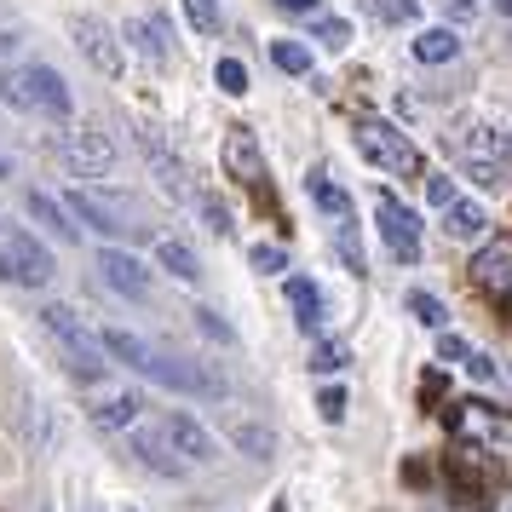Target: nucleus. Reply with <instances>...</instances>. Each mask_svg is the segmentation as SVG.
<instances>
[{"label": "nucleus", "mask_w": 512, "mask_h": 512, "mask_svg": "<svg viewBox=\"0 0 512 512\" xmlns=\"http://www.w3.org/2000/svg\"><path fill=\"white\" fill-rule=\"evenodd\" d=\"M219 432L248 455V461H271V449H277V438H271V426H259L248 409H219Z\"/></svg>", "instance_id": "4468645a"}, {"label": "nucleus", "mask_w": 512, "mask_h": 512, "mask_svg": "<svg viewBox=\"0 0 512 512\" xmlns=\"http://www.w3.org/2000/svg\"><path fill=\"white\" fill-rule=\"evenodd\" d=\"M311 35H317L323 47H334V52H340V47H346V41H351V29L340 24V18H317V29H311Z\"/></svg>", "instance_id": "2f4dec72"}, {"label": "nucleus", "mask_w": 512, "mask_h": 512, "mask_svg": "<svg viewBox=\"0 0 512 512\" xmlns=\"http://www.w3.org/2000/svg\"><path fill=\"white\" fill-rule=\"evenodd\" d=\"M52 156H58L64 173H75V179H110V167H116V144L104 139V133H93V127H70V133H58Z\"/></svg>", "instance_id": "6e6552de"}, {"label": "nucleus", "mask_w": 512, "mask_h": 512, "mask_svg": "<svg viewBox=\"0 0 512 512\" xmlns=\"http://www.w3.org/2000/svg\"><path fill=\"white\" fill-rule=\"evenodd\" d=\"M64 208H70V219H81L87 231L110 236V242H121V236L139 231V225H133V208L116 202V196H104V190H93V185H75L70 196H64Z\"/></svg>", "instance_id": "0eeeda50"}, {"label": "nucleus", "mask_w": 512, "mask_h": 512, "mask_svg": "<svg viewBox=\"0 0 512 512\" xmlns=\"http://www.w3.org/2000/svg\"><path fill=\"white\" fill-rule=\"evenodd\" d=\"M139 397L133 392H110V397H98L93 409H87V420H93L98 432H127V426H133V420H139Z\"/></svg>", "instance_id": "aec40b11"}, {"label": "nucleus", "mask_w": 512, "mask_h": 512, "mask_svg": "<svg viewBox=\"0 0 512 512\" xmlns=\"http://www.w3.org/2000/svg\"><path fill=\"white\" fill-rule=\"evenodd\" d=\"M426 196H432V208H443L455 196V179H426Z\"/></svg>", "instance_id": "58836bf2"}, {"label": "nucleus", "mask_w": 512, "mask_h": 512, "mask_svg": "<svg viewBox=\"0 0 512 512\" xmlns=\"http://www.w3.org/2000/svg\"><path fill=\"white\" fill-rule=\"evenodd\" d=\"M380 12H386L392 24H415V18H420V6H415V0H380Z\"/></svg>", "instance_id": "4c0bfd02"}, {"label": "nucleus", "mask_w": 512, "mask_h": 512, "mask_svg": "<svg viewBox=\"0 0 512 512\" xmlns=\"http://www.w3.org/2000/svg\"><path fill=\"white\" fill-rule=\"evenodd\" d=\"M98 277H104V288L121 294V300H150V271H144L127 248H104V254H98Z\"/></svg>", "instance_id": "f8f14e48"}, {"label": "nucleus", "mask_w": 512, "mask_h": 512, "mask_svg": "<svg viewBox=\"0 0 512 512\" xmlns=\"http://www.w3.org/2000/svg\"><path fill=\"white\" fill-rule=\"evenodd\" d=\"M466 369L478 374V380H489V374H495V363H489L484 351H466Z\"/></svg>", "instance_id": "ea45409f"}, {"label": "nucleus", "mask_w": 512, "mask_h": 512, "mask_svg": "<svg viewBox=\"0 0 512 512\" xmlns=\"http://www.w3.org/2000/svg\"><path fill=\"white\" fill-rule=\"evenodd\" d=\"M455 52H461V35H455V29H420L415 35V58L420 64H449Z\"/></svg>", "instance_id": "b1692460"}, {"label": "nucleus", "mask_w": 512, "mask_h": 512, "mask_svg": "<svg viewBox=\"0 0 512 512\" xmlns=\"http://www.w3.org/2000/svg\"><path fill=\"white\" fill-rule=\"evenodd\" d=\"M0 231H6V225H0Z\"/></svg>", "instance_id": "a18cd8bd"}, {"label": "nucleus", "mask_w": 512, "mask_h": 512, "mask_svg": "<svg viewBox=\"0 0 512 512\" xmlns=\"http://www.w3.org/2000/svg\"><path fill=\"white\" fill-rule=\"evenodd\" d=\"M225 173H231L236 185H248V190L265 179V150H259V139L248 133V127H231V133H225Z\"/></svg>", "instance_id": "dca6fc26"}, {"label": "nucleus", "mask_w": 512, "mask_h": 512, "mask_svg": "<svg viewBox=\"0 0 512 512\" xmlns=\"http://www.w3.org/2000/svg\"><path fill=\"white\" fill-rule=\"evenodd\" d=\"M466 351H472V346H466L461 334H443V328H438V357H443V363H466Z\"/></svg>", "instance_id": "c9c22d12"}, {"label": "nucleus", "mask_w": 512, "mask_h": 512, "mask_svg": "<svg viewBox=\"0 0 512 512\" xmlns=\"http://www.w3.org/2000/svg\"><path fill=\"white\" fill-rule=\"evenodd\" d=\"M213 81H219V93H231V98H242V93H248V70H242L236 58H219V70H213Z\"/></svg>", "instance_id": "cd10ccee"}, {"label": "nucleus", "mask_w": 512, "mask_h": 512, "mask_svg": "<svg viewBox=\"0 0 512 512\" xmlns=\"http://www.w3.org/2000/svg\"><path fill=\"white\" fill-rule=\"evenodd\" d=\"M248 265H254V271H259V277H277V271H282V265H288V254H282V248H277V242H259V248H254V254H248Z\"/></svg>", "instance_id": "c85d7f7f"}, {"label": "nucleus", "mask_w": 512, "mask_h": 512, "mask_svg": "<svg viewBox=\"0 0 512 512\" xmlns=\"http://www.w3.org/2000/svg\"><path fill=\"white\" fill-rule=\"evenodd\" d=\"M0 104H12V110H24V116H58V121L75 110L64 75L47 70V64H18V70L0 75Z\"/></svg>", "instance_id": "f03ea898"}, {"label": "nucleus", "mask_w": 512, "mask_h": 512, "mask_svg": "<svg viewBox=\"0 0 512 512\" xmlns=\"http://www.w3.org/2000/svg\"><path fill=\"white\" fill-rule=\"evenodd\" d=\"M167 29H162V18L156 24H127V41H139V52L150 58V64H162L167 58V41H162Z\"/></svg>", "instance_id": "393cba45"}, {"label": "nucleus", "mask_w": 512, "mask_h": 512, "mask_svg": "<svg viewBox=\"0 0 512 512\" xmlns=\"http://www.w3.org/2000/svg\"><path fill=\"white\" fill-rule=\"evenodd\" d=\"M455 162H461L478 185H501L507 167H512V139L495 133V127H466V133H455Z\"/></svg>", "instance_id": "39448f33"}, {"label": "nucleus", "mask_w": 512, "mask_h": 512, "mask_svg": "<svg viewBox=\"0 0 512 512\" xmlns=\"http://www.w3.org/2000/svg\"><path fill=\"white\" fill-rule=\"evenodd\" d=\"M317 409H323L328 426H334V420H346V392H340V386H328V392L317 397Z\"/></svg>", "instance_id": "f704fd0d"}, {"label": "nucleus", "mask_w": 512, "mask_h": 512, "mask_svg": "<svg viewBox=\"0 0 512 512\" xmlns=\"http://www.w3.org/2000/svg\"><path fill=\"white\" fill-rule=\"evenodd\" d=\"M98 346L110 363H127L133 374H144L150 386H167V392H185V397H225V374L213 363H190V357H173L167 346L144 340L133 328H98Z\"/></svg>", "instance_id": "f257e3e1"}, {"label": "nucleus", "mask_w": 512, "mask_h": 512, "mask_svg": "<svg viewBox=\"0 0 512 512\" xmlns=\"http://www.w3.org/2000/svg\"><path fill=\"white\" fill-rule=\"evenodd\" d=\"M156 259H162V271L167 277H179L185 288H202V259H196V248H190L185 236H156Z\"/></svg>", "instance_id": "f3484780"}, {"label": "nucleus", "mask_w": 512, "mask_h": 512, "mask_svg": "<svg viewBox=\"0 0 512 512\" xmlns=\"http://www.w3.org/2000/svg\"><path fill=\"white\" fill-rule=\"evenodd\" d=\"M288 305L300 311V328H305V334H323L328 300H323V288H317L311 277H294V282H288Z\"/></svg>", "instance_id": "412c9836"}, {"label": "nucleus", "mask_w": 512, "mask_h": 512, "mask_svg": "<svg viewBox=\"0 0 512 512\" xmlns=\"http://www.w3.org/2000/svg\"><path fill=\"white\" fill-rule=\"evenodd\" d=\"M185 18H190V29L213 35V29H219V6H213V0H185Z\"/></svg>", "instance_id": "c756f323"}, {"label": "nucleus", "mask_w": 512, "mask_h": 512, "mask_svg": "<svg viewBox=\"0 0 512 512\" xmlns=\"http://www.w3.org/2000/svg\"><path fill=\"white\" fill-rule=\"evenodd\" d=\"M52 271H58V265H52V254L29 231H0V282H18V288H47Z\"/></svg>", "instance_id": "423d86ee"}, {"label": "nucleus", "mask_w": 512, "mask_h": 512, "mask_svg": "<svg viewBox=\"0 0 512 512\" xmlns=\"http://www.w3.org/2000/svg\"><path fill=\"white\" fill-rule=\"evenodd\" d=\"M357 150L369 156L374 167H386V173H403V179H420V150H415V139L409 133H397L392 121H374V116H363L357 127Z\"/></svg>", "instance_id": "20e7f679"}, {"label": "nucleus", "mask_w": 512, "mask_h": 512, "mask_svg": "<svg viewBox=\"0 0 512 512\" xmlns=\"http://www.w3.org/2000/svg\"><path fill=\"white\" fill-rule=\"evenodd\" d=\"M472 282L484 294H512V248H484L472 259Z\"/></svg>", "instance_id": "4be33fe9"}, {"label": "nucleus", "mask_w": 512, "mask_h": 512, "mask_svg": "<svg viewBox=\"0 0 512 512\" xmlns=\"http://www.w3.org/2000/svg\"><path fill=\"white\" fill-rule=\"evenodd\" d=\"M75 47L93 58V70H104V75H121V47H116V29L104 24V18H75Z\"/></svg>", "instance_id": "2eb2a0df"}, {"label": "nucleus", "mask_w": 512, "mask_h": 512, "mask_svg": "<svg viewBox=\"0 0 512 512\" xmlns=\"http://www.w3.org/2000/svg\"><path fill=\"white\" fill-rule=\"evenodd\" d=\"M6 179H12V162H6V156H0V185H6Z\"/></svg>", "instance_id": "79ce46f5"}, {"label": "nucleus", "mask_w": 512, "mask_h": 512, "mask_svg": "<svg viewBox=\"0 0 512 512\" xmlns=\"http://www.w3.org/2000/svg\"><path fill=\"white\" fill-rule=\"evenodd\" d=\"M340 259H346V265H351V271H357V277L369 271V265H363V242L351 236V225H340Z\"/></svg>", "instance_id": "473e14b6"}, {"label": "nucleus", "mask_w": 512, "mask_h": 512, "mask_svg": "<svg viewBox=\"0 0 512 512\" xmlns=\"http://www.w3.org/2000/svg\"><path fill=\"white\" fill-rule=\"evenodd\" d=\"M127 449H133V455H139V466H150L156 478H185V472H190L185 455L167 443L162 426H139V420H133V426H127Z\"/></svg>", "instance_id": "9d476101"}, {"label": "nucleus", "mask_w": 512, "mask_h": 512, "mask_svg": "<svg viewBox=\"0 0 512 512\" xmlns=\"http://www.w3.org/2000/svg\"><path fill=\"white\" fill-rule=\"evenodd\" d=\"M24 208H29V219H35V225H47L58 242H75V236H81V225L70 219V208H64L58 196H47V190H29Z\"/></svg>", "instance_id": "a211bd4d"}, {"label": "nucleus", "mask_w": 512, "mask_h": 512, "mask_svg": "<svg viewBox=\"0 0 512 512\" xmlns=\"http://www.w3.org/2000/svg\"><path fill=\"white\" fill-rule=\"evenodd\" d=\"M374 219H380L386 248H392L403 265H415V259H420V219H415V213L403 208L397 196H380V202H374Z\"/></svg>", "instance_id": "9b49d317"}, {"label": "nucleus", "mask_w": 512, "mask_h": 512, "mask_svg": "<svg viewBox=\"0 0 512 512\" xmlns=\"http://www.w3.org/2000/svg\"><path fill=\"white\" fill-rule=\"evenodd\" d=\"M139 150H144V162H150V173H156V185H162L167 202H179V208H196V185H190L185 162L167 150V139L156 133V127H139Z\"/></svg>", "instance_id": "1a4fd4ad"}, {"label": "nucleus", "mask_w": 512, "mask_h": 512, "mask_svg": "<svg viewBox=\"0 0 512 512\" xmlns=\"http://www.w3.org/2000/svg\"><path fill=\"white\" fill-rule=\"evenodd\" d=\"M271 58L288 75H311V47H300V41H271Z\"/></svg>", "instance_id": "bb28decb"}, {"label": "nucleus", "mask_w": 512, "mask_h": 512, "mask_svg": "<svg viewBox=\"0 0 512 512\" xmlns=\"http://www.w3.org/2000/svg\"><path fill=\"white\" fill-rule=\"evenodd\" d=\"M196 208H202V219H208L213 236H231V213L219 208V202H202V196H196Z\"/></svg>", "instance_id": "72a5a7b5"}, {"label": "nucleus", "mask_w": 512, "mask_h": 512, "mask_svg": "<svg viewBox=\"0 0 512 512\" xmlns=\"http://www.w3.org/2000/svg\"><path fill=\"white\" fill-rule=\"evenodd\" d=\"M41 328H47L52 340L64 346V357H70V374L81 380V386H98L104 374H110V357H104V346H98V334L81 317H75L70 305H41Z\"/></svg>", "instance_id": "7ed1b4c3"}, {"label": "nucleus", "mask_w": 512, "mask_h": 512, "mask_svg": "<svg viewBox=\"0 0 512 512\" xmlns=\"http://www.w3.org/2000/svg\"><path fill=\"white\" fill-rule=\"evenodd\" d=\"M507 512H512V507H507Z\"/></svg>", "instance_id": "49530a36"}, {"label": "nucleus", "mask_w": 512, "mask_h": 512, "mask_svg": "<svg viewBox=\"0 0 512 512\" xmlns=\"http://www.w3.org/2000/svg\"><path fill=\"white\" fill-rule=\"evenodd\" d=\"M305 190H311V202H317V208H323L328 219H346V213H351L346 185H340V179H334L328 167H311V173H305Z\"/></svg>", "instance_id": "5701e85b"}, {"label": "nucleus", "mask_w": 512, "mask_h": 512, "mask_svg": "<svg viewBox=\"0 0 512 512\" xmlns=\"http://www.w3.org/2000/svg\"><path fill=\"white\" fill-rule=\"evenodd\" d=\"M162 432H167V443H173V449L185 455V466H208V461H219V443H213V432H208V426H202L196 415H179V409H173V415L162 420Z\"/></svg>", "instance_id": "ddd939ff"}, {"label": "nucleus", "mask_w": 512, "mask_h": 512, "mask_svg": "<svg viewBox=\"0 0 512 512\" xmlns=\"http://www.w3.org/2000/svg\"><path fill=\"white\" fill-rule=\"evenodd\" d=\"M495 12H507V18H512V0H495Z\"/></svg>", "instance_id": "37998d69"}, {"label": "nucleus", "mask_w": 512, "mask_h": 512, "mask_svg": "<svg viewBox=\"0 0 512 512\" xmlns=\"http://www.w3.org/2000/svg\"><path fill=\"white\" fill-rule=\"evenodd\" d=\"M282 12H317V6H323V0H277Z\"/></svg>", "instance_id": "a19ab883"}, {"label": "nucleus", "mask_w": 512, "mask_h": 512, "mask_svg": "<svg viewBox=\"0 0 512 512\" xmlns=\"http://www.w3.org/2000/svg\"><path fill=\"white\" fill-rule=\"evenodd\" d=\"M277 512H288V507H277Z\"/></svg>", "instance_id": "c03bdc74"}, {"label": "nucleus", "mask_w": 512, "mask_h": 512, "mask_svg": "<svg viewBox=\"0 0 512 512\" xmlns=\"http://www.w3.org/2000/svg\"><path fill=\"white\" fill-rule=\"evenodd\" d=\"M438 213H443V231L455 236V242H472V236H484V225H489V213L478 208V202H466L461 190H455Z\"/></svg>", "instance_id": "6ab92c4d"}, {"label": "nucleus", "mask_w": 512, "mask_h": 512, "mask_svg": "<svg viewBox=\"0 0 512 512\" xmlns=\"http://www.w3.org/2000/svg\"><path fill=\"white\" fill-rule=\"evenodd\" d=\"M409 311H415V317H420L426 328H443V323H449V311H443V305L432 300V294H409Z\"/></svg>", "instance_id": "7c9ffc66"}, {"label": "nucleus", "mask_w": 512, "mask_h": 512, "mask_svg": "<svg viewBox=\"0 0 512 512\" xmlns=\"http://www.w3.org/2000/svg\"><path fill=\"white\" fill-rule=\"evenodd\" d=\"M351 363V351L340 346V340H317L311 346V374H340Z\"/></svg>", "instance_id": "a878e982"}, {"label": "nucleus", "mask_w": 512, "mask_h": 512, "mask_svg": "<svg viewBox=\"0 0 512 512\" xmlns=\"http://www.w3.org/2000/svg\"><path fill=\"white\" fill-rule=\"evenodd\" d=\"M196 328H202L208 340H231V323H219V311H208V305L196 311Z\"/></svg>", "instance_id": "e433bc0d"}]
</instances>
